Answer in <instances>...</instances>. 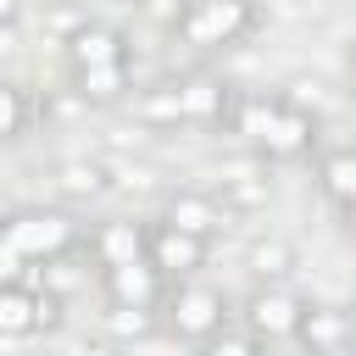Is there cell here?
<instances>
[{
    "mask_svg": "<svg viewBox=\"0 0 356 356\" xmlns=\"http://www.w3.org/2000/svg\"><path fill=\"white\" fill-rule=\"evenodd\" d=\"M78 245V222L72 211L61 206H28V211H11L6 228H0V261H6V278H22V267L33 261H56Z\"/></svg>",
    "mask_w": 356,
    "mask_h": 356,
    "instance_id": "6da1fadb",
    "label": "cell"
},
{
    "mask_svg": "<svg viewBox=\"0 0 356 356\" xmlns=\"http://www.w3.org/2000/svg\"><path fill=\"white\" fill-rule=\"evenodd\" d=\"M256 22H261L256 0H189L178 17V39L195 50H228L245 33H256Z\"/></svg>",
    "mask_w": 356,
    "mask_h": 356,
    "instance_id": "7a4b0ae2",
    "label": "cell"
},
{
    "mask_svg": "<svg viewBox=\"0 0 356 356\" xmlns=\"http://www.w3.org/2000/svg\"><path fill=\"white\" fill-rule=\"evenodd\" d=\"M161 317H167V334H178V339H189V345H206V339H217V334L228 328V300H222L217 284L178 278V284L167 289Z\"/></svg>",
    "mask_w": 356,
    "mask_h": 356,
    "instance_id": "3957f363",
    "label": "cell"
},
{
    "mask_svg": "<svg viewBox=\"0 0 356 356\" xmlns=\"http://www.w3.org/2000/svg\"><path fill=\"white\" fill-rule=\"evenodd\" d=\"M300 317H306V300H300L289 284H256V295L245 300V328H250L261 345L295 339V334H300Z\"/></svg>",
    "mask_w": 356,
    "mask_h": 356,
    "instance_id": "277c9868",
    "label": "cell"
},
{
    "mask_svg": "<svg viewBox=\"0 0 356 356\" xmlns=\"http://www.w3.org/2000/svg\"><path fill=\"white\" fill-rule=\"evenodd\" d=\"M100 289H106V300H122V306H167L172 278H167L150 256H139V261L106 267V273H100Z\"/></svg>",
    "mask_w": 356,
    "mask_h": 356,
    "instance_id": "5b68a950",
    "label": "cell"
},
{
    "mask_svg": "<svg viewBox=\"0 0 356 356\" xmlns=\"http://www.w3.org/2000/svg\"><path fill=\"white\" fill-rule=\"evenodd\" d=\"M206 245H211V239L184 234V228H172L167 217L150 222V261H156L172 284H178V278H200V267H206Z\"/></svg>",
    "mask_w": 356,
    "mask_h": 356,
    "instance_id": "8992f818",
    "label": "cell"
},
{
    "mask_svg": "<svg viewBox=\"0 0 356 356\" xmlns=\"http://www.w3.org/2000/svg\"><path fill=\"white\" fill-rule=\"evenodd\" d=\"M150 256V222H134V217H111L89 234V261L106 273V267H122V261H139Z\"/></svg>",
    "mask_w": 356,
    "mask_h": 356,
    "instance_id": "52a82bcc",
    "label": "cell"
},
{
    "mask_svg": "<svg viewBox=\"0 0 356 356\" xmlns=\"http://www.w3.org/2000/svg\"><path fill=\"white\" fill-rule=\"evenodd\" d=\"M61 44H67V72L128 61V33H122V28H111V22H83V28H78V33H67Z\"/></svg>",
    "mask_w": 356,
    "mask_h": 356,
    "instance_id": "ba28073f",
    "label": "cell"
},
{
    "mask_svg": "<svg viewBox=\"0 0 356 356\" xmlns=\"http://www.w3.org/2000/svg\"><path fill=\"white\" fill-rule=\"evenodd\" d=\"M312 150H317V111H300V106L284 100L273 134L261 139V156H267V161H300V156H312Z\"/></svg>",
    "mask_w": 356,
    "mask_h": 356,
    "instance_id": "9c48e42d",
    "label": "cell"
},
{
    "mask_svg": "<svg viewBox=\"0 0 356 356\" xmlns=\"http://www.w3.org/2000/svg\"><path fill=\"white\" fill-rule=\"evenodd\" d=\"M178 83H184V111H189V122H206V128L228 122V111H234L239 89H228L222 78H206V72H195V78H178Z\"/></svg>",
    "mask_w": 356,
    "mask_h": 356,
    "instance_id": "30bf717a",
    "label": "cell"
},
{
    "mask_svg": "<svg viewBox=\"0 0 356 356\" xmlns=\"http://www.w3.org/2000/svg\"><path fill=\"white\" fill-rule=\"evenodd\" d=\"M167 222L184 228V234L211 239V234L222 228V206H217L211 189H172V195H167Z\"/></svg>",
    "mask_w": 356,
    "mask_h": 356,
    "instance_id": "8fae6325",
    "label": "cell"
},
{
    "mask_svg": "<svg viewBox=\"0 0 356 356\" xmlns=\"http://www.w3.org/2000/svg\"><path fill=\"white\" fill-rule=\"evenodd\" d=\"M350 306H323V300H306V317H300V345H306V356L312 350H334V345H345L350 339Z\"/></svg>",
    "mask_w": 356,
    "mask_h": 356,
    "instance_id": "7c38bea8",
    "label": "cell"
},
{
    "mask_svg": "<svg viewBox=\"0 0 356 356\" xmlns=\"http://www.w3.org/2000/svg\"><path fill=\"white\" fill-rule=\"evenodd\" d=\"M100 328H106L117 345H139V339H156V334L167 328V317H161V306H122V300H106Z\"/></svg>",
    "mask_w": 356,
    "mask_h": 356,
    "instance_id": "4fadbf2b",
    "label": "cell"
},
{
    "mask_svg": "<svg viewBox=\"0 0 356 356\" xmlns=\"http://www.w3.org/2000/svg\"><path fill=\"white\" fill-rule=\"evenodd\" d=\"M0 334L6 339L39 334V284H22V278L0 284Z\"/></svg>",
    "mask_w": 356,
    "mask_h": 356,
    "instance_id": "5bb4252c",
    "label": "cell"
},
{
    "mask_svg": "<svg viewBox=\"0 0 356 356\" xmlns=\"http://www.w3.org/2000/svg\"><path fill=\"white\" fill-rule=\"evenodd\" d=\"M278 111H284V95H239V100H234V111H228V128H234L239 139L261 145V139L273 134Z\"/></svg>",
    "mask_w": 356,
    "mask_h": 356,
    "instance_id": "9a60e30c",
    "label": "cell"
},
{
    "mask_svg": "<svg viewBox=\"0 0 356 356\" xmlns=\"http://www.w3.org/2000/svg\"><path fill=\"white\" fill-rule=\"evenodd\" d=\"M128 83H134L128 61H111V67H83V72H72V89L83 95V106H117V100L128 95Z\"/></svg>",
    "mask_w": 356,
    "mask_h": 356,
    "instance_id": "2e32d148",
    "label": "cell"
},
{
    "mask_svg": "<svg viewBox=\"0 0 356 356\" xmlns=\"http://www.w3.org/2000/svg\"><path fill=\"white\" fill-rule=\"evenodd\" d=\"M56 189L67 200H100L111 189V167L106 161H89V156H72V161L56 167Z\"/></svg>",
    "mask_w": 356,
    "mask_h": 356,
    "instance_id": "e0dca14e",
    "label": "cell"
},
{
    "mask_svg": "<svg viewBox=\"0 0 356 356\" xmlns=\"http://www.w3.org/2000/svg\"><path fill=\"white\" fill-rule=\"evenodd\" d=\"M317 184L334 206H350L356 200V145H339V150H323L317 156Z\"/></svg>",
    "mask_w": 356,
    "mask_h": 356,
    "instance_id": "ac0fdd59",
    "label": "cell"
},
{
    "mask_svg": "<svg viewBox=\"0 0 356 356\" xmlns=\"http://www.w3.org/2000/svg\"><path fill=\"white\" fill-rule=\"evenodd\" d=\"M245 267L256 273V284H284V278L295 273V245L278 239V234H267V239H256V245L245 250Z\"/></svg>",
    "mask_w": 356,
    "mask_h": 356,
    "instance_id": "d6986e66",
    "label": "cell"
},
{
    "mask_svg": "<svg viewBox=\"0 0 356 356\" xmlns=\"http://www.w3.org/2000/svg\"><path fill=\"white\" fill-rule=\"evenodd\" d=\"M134 111H139L145 128H178V122H189V111H184V83H156V89H145Z\"/></svg>",
    "mask_w": 356,
    "mask_h": 356,
    "instance_id": "ffe728a7",
    "label": "cell"
},
{
    "mask_svg": "<svg viewBox=\"0 0 356 356\" xmlns=\"http://www.w3.org/2000/svg\"><path fill=\"white\" fill-rule=\"evenodd\" d=\"M28 117H33V100H28V89L6 78V83H0V139H6V145L28 139Z\"/></svg>",
    "mask_w": 356,
    "mask_h": 356,
    "instance_id": "44dd1931",
    "label": "cell"
},
{
    "mask_svg": "<svg viewBox=\"0 0 356 356\" xmlns=\"http://www.w3.org/2000/svg\"><path fill=\"white\" fill-rule=\"evenodd\" d=\"M261 350H267V345H261L250 328H245V334H228V328H222L217 339L200 345V356H261Z\"/></svg>",
    "mask_w": 356,
    "mask_h": 356,
    "instance_id": "7402d4cb",
    "label": "cell"
},
{
    "mask_svg": "<svg viewBox=\"0 0 356 356\" xmlns=\"http://www.w3.org/2000/svg\"><path fill=\"white\" fill-rule=\"evenodd\" d=\"M67 356H128V345H117V339L106 334V339H78Z\"/></svg>",
    "mask_w": 356,
    "mask_h": 356,
    "instance_id": "603a6c76",
    "label": "cell"
},
{
    "mask_svg": "<svg viewBox=\"0 0 356 356\" xmlns=\"http://www.w3.org/2000/svg\"><path fill=\"white\" fill-rule=\"evenodd\" d=\"M239 206H261L267 200V184H245V178H234V189H228Z\"/></svg>",
    "mask_w": 356,
    "mask_h": 356,
    "instance_id": "cb8c5ba5",
    "label": "cell"
},
{
    "mask_svg": "<svg viewBox=\"0 0 356 356\" xmlns=\"http://www.w3.org/2000/svg\"><path fill=\"white\" fill-rule=\"evenodd\" d=\"M0 50H6V56H17V50H22V17L0 22Z\"/></svg>",
    "mask_w": 356,
    "mask_h": 356,
    "instance_id": "d4e9b609",
    "label": "cell"
},
{
    "mask_svg": "<svg viewBox=\"0 0 356 356\" xmlns=\"http://www.w3.org/2000/svg\"><path fill=\"white\" fill-rule=\"evenodd\" d=\"M139 11H156V17H172V28H178V17H184V6H172V0H134Z\"/></svg>",
    "mask_w": 356,
    "mask_h": 356,
    "instance_id": "484cf974",
    "label": "cell"
},
{
    "mask_svg": "<svg viewBox=\"0 0 356 356\" xmlns=\"http://www.w3.org/2000/svg\"><path fill=\"white\" fill-rule=\"evenodd\" d=\"M339 228L356 239V200H350V206H339Z\"/></svg>",
    "mask_w": 356,
    "mask_h": 356,
    "instance_id": "4316f807",
    "label": "cell"
},
{
    "mask_svg": "<svg viewBox=\"0 0 356 356\" xmlns=\"http://www.w3.org/2000/svg\"><path fill=\"white\" fill-rule=\"evenodd\" d=\"M11 17H22V0H0V22H11Z\"/></svg>",
    "mask_w": 356,
    "mask_h": 356,
    "instance_id": "83f0119b",
    "label": "cell"
},
{
    "mask_svg": "<svg viewBox=\"0 0 356 356\" xmlns=\"http://www.w3.org/2000/svg\"><path fill=\"white\" fill-rule=\"evenodd\" d=\"M312 356H356V339H345V345H334V350H312Z\"/></svg>",
    "mask_w": 356,
    "mask_h": 356,
    "instance_id": "f1b7e54d",
    "label": "cell"
},
{
    "mask_svg": "<svg viewBox=\"0 0 356 356\" xmlns=\"http://www.w3.org/2000/svg\"><path fill=\"white\" fill-rule=\"evenodd\" d=\"M350 317H356V289H350Z\"/></svg>",
    "mask_w": 356,
    "mask_h": 356,
    "instance_id": "f546056e",
    "label": "cell"
},
{
    "mask_svg": "<svg viewBox=\"0 0 356 356\" xmlns=\"http://www.w3.org/2000/svg\"><path fill=\"white\" fill-rule=\"evenodd\" d=\"M306 6H328V0H306Z\"/></svg>",
    "mask_w": 356,
    "mask_h": 356,
    "instance_id": "4dcf8cb0",
    "label": "cell"
}]
</instances>
